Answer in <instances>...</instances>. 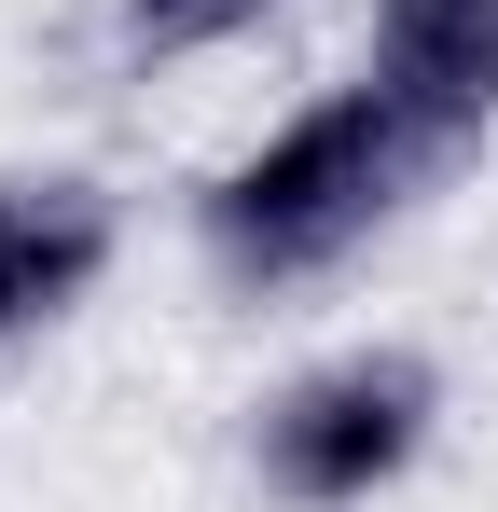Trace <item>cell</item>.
I'll list each match as a JSON object with an SVG mask.
<instances>
[{
  "label": "cell",
  "mask_w": 498,
  "mask_h": 512,
  "mask_svg": "<svg viewBox=\"0 0 498 512\" xmlns=\"http://www.w3.org/2000/svg\"><path fill=\"white\" fill-rule=\"evenodd\" d=\"M429 167H443V153H429L374 84H332V97H305L263 153H236V167L208 180L194 222H208V263H222V277H263V291H277V277L346 263Z\"/></svg>",
  "instance_id": "6da1fadb"
},
{
  "label": "cell",
  "mask_w": 498,
  "mask_h": 512,
  "mask_svg": "<svg viewBox=\"0 0 498 512\" xmlns=\"http://www.w3.org/2000/svg\"><path fill=\"white\" fill-rule=\"evenodd\" d=\"M277 0H125V42L139 56H208V42H236V28H263Z\"/></svg>",
  "instance_id": "5b68a950"
},
{
  "label": "cell",
  "mask_w": 498,
  "mask_h": 512,
  "mask_svg": "<svg viewBox=\"0 0 498 512\" xmlns=\"http://www.w3.org/2000/svg\"><path fill=\"white\" fill-rule=\"evenodd\" d=\"M443 416V374L429 346H332L319 374H291L263 416H249V457L291 512H360L374 485H402L415 443Z\"/></svg>",
  "instance_id": "7a4b0ae2"
},
{
  "label": "cell",
  "mask_w": 498,
  "mask_h": 512,
  "mask_svg": "<svg viewBox=\"0 0 498 512\" xmlns=\"http://www.w3.org/2000/svg\"><path fill=\"white\" fill-rule=\"evenodd\" d=\"M360 84L388 97L443 167H457V153L498 125V0H374Z\"/></svg>",
  "instance_id": "3957f363"
},
{
  "label": "cell",
  "mask_w": 498,
  "mask_h": 512,
  "mask_svg": "<svg viewBox=\"0 0 498 512\" xmlns=\"http://www.w3.org/2000/svg\"><path fill=\"white\" fill-rule=\"evenodd\" d=\"M111 250H125V208H111L97 180L14 167V180H0V346L56 333L83 291L111 277Z\"/></svg>",
  "instance_id": "277c9868"
}]
</instances>
